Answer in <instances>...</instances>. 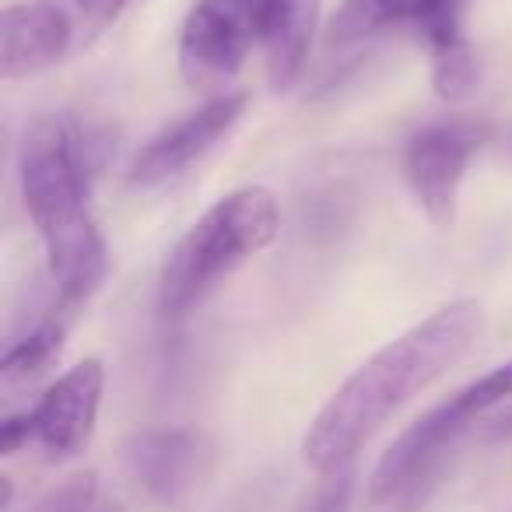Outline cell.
<instances>
[{"label": "cell", "instance_id": "1", "mask_svg": "<svg viewBox=\"0 0 512 512\" xmlns=\"http://www.w3.org/2000/svg\"><path fill=\"white\" fill-rule=\"evenodd\" d=\"M109 134L74 113L39 116L18 141V190L43 242L53 313L71 316L106 278V239L95 225L92 190L106 165Z\"/></svg>", "mask_w": 512, "mask_h": 512}, {"label": "cell", "instance_id": "2", "mask_svg": "<svg viewBox=\"0 0 512 512\" xmlns=\"http://www.w3.org/2000/svg\"><path fill=\"white\" fill-rule=\"evenodd\" d=\"M481 327V306L474 299H456L383 344L337 386L334 397L309 421L302 435L306 467L320 477L355 467L358 453L397 418L400 407L421 397L467 358L481 337Z\"/></svg>", "mask_w": 512, "mask_h": 512}, {"label": "cell", "instance_id": "3", "mask_svg": "<svg viewBox=\"0 0 512 512\" xmlns=\"http://www.w3.org/2000/svg\"><path fill=\"white\" fill-rule=\"evenodd\" d=\"M316 25L320 0H197L179 29V74L193 88H221L264 53L271 85L288 92L306 71Z\"/></svg>", "mask_w": 512, "mask_h": 512}, {"label": "cell", "instance_id": "4", "mask_svg": "<svg viewBox=\"0 0 512 512\" xmlns=\"http://www.w3.org/2000/svg\"><path fill=\"white\" fill-rule=\"evenodd\" d=\"M281 232V207L267 186H239L218 197L165 256L158 274V320L179 330L190 313Z\"/></svg>", "mask_w": 512, "mask_h": 512}, {"label": "cell", "instance_id": "5", "mask_svg": "<svg viewBox=\"0 0 512 512\" xmlns=\"http://www.w3.org/2000/svg\"><path fill=\"white\" fill-rule=\"evenodd\" d=\"M477 0H341L327 22V46L355 53L386 36H411L428 53L432 85L456 102L477 85V60L467 43V15Z\"/></svg>", "mask_w": 512, "mask_h": 512}, {"label": "cell", "instance_id": "6", "mask_svg": "<svg viewBox=\"0 0 512 512\" xmlns=\"http://www.w3.org/2000/svg\"><path fill=\"white\" fill-rule=\"evenodd\" d=\"M509 400H512V358L495 365V369H488L481 379L467 383L463 390H456L442 404H435L432 411H425L414 425H407L390 442V449L379 456L376 470L369 477V502L386 505L393 498L407 495L449 453V446L470 425L484 421L495 407L509 404Z\"/></svg>", "mask_w": 512, "mask_h": 512}, {"label": "cell", "instance_id": "7", "mask_svg": "<svg viewBox=\"0 0 512 512\" xmlns=\"http://www.w3.org/2000/svg\"><path fill=\"white\" fill-rule=\"evenodd\" d=\"M488 137L491 127L484 120H435L407 137L400 179L435 228H453L460 186Z\"/></svg>", "mask_w": 512, "mask_h": 512}, {"label": "cell", "instance_id": "8", "mask_svg": "<svg viewBox=\"0 0 512 512\" xmlns=\"http://www.w3.org/2000/svg\"><path fill=\"white\" fill-rule=\"evenodd\" d=\"M102 393H106V369L99 358L71 365L57 383L46 386L29 411H22L25 446H36L53 463L85 453L99 425Z\"/></svg>", "mask_w": 512, "mask_h": 512}, {"label": "cell", "instance_id": "9", "mask_svg": "<svg viewBox=\"0 0 512 512\" xmlns=\"http://www.w3.org/2000/svg\"><path fill=\"white\" fill-rule=\"evenodd\" d=\"M123 467L151 502L176 509L207 484L214 470V446L197 428H144L123 446Z\"/></svg>", "mask_w": 512, "mask_h": 512}, {"label": "cell", "instance_id": "10", "mask_svg": "<svg viewBox=\"0 0 512 512\" xmlns=\"http://www.w3.org/2000/svg\"><path fill=\"white\" fill-rule=\"evenodd\" d=\"M249 95L246 92H221L207 99L200 109L186 113L183 120L169 123L158 130L148 144L134 155L130 162V186L141 190H155L172 179L186 176L197 162H204L246 116Z\"/></svg>", "mask_w": 512, "mask_h": 512}, {"label": "cell", "instance_id": "11", "mask_svg": "<svg viewBox=\"0 0 512 512\" xmlns=\"http://www.w3.org/2000/svg\"><path fill=\"white\" fill-rule=\"evenodd\" d=\"M78 57L74 32L53 0H18L0 15V78L25 81Z\"/></svg>", "mask_w": 512, "mask_h": 512}, {"label": "cell", "instance_id": "12", "mask_svg": "<svg viewBox=\"0 0 512 512\" xmlns=\"http://www.w3.org/2000/svg\"><path fill=\"white\" fill-rule=\"evenodd\" d=\"M67 334V316L53 313L50 320H43L39 327H32L29 334L15 337L4 351V362H0V379L4 386H25L36 383L46 369L60 358Z\"/></svg>", "mask_w": 512, "mask_h": 512}, {"label": "cell", "instance_id": "13", "mask_svg": "<svg viewBox=\"0 0 512 512\" xmlns=\"http://www.w3.org/2000/svg\"><path fill=\"white\" fill-rule=\"evenodd\" d=\"M74 32V50L85 53L134 8L137 0H53Z\"/></svg>", "mask_w": 512, "mask_h": 512}, {"label": "cell", "instance_id": "14", "mask_svg": "<svg viewBox=\"0 0 512 512\" xmlns=\"http://www.w3.org/2000/svg\"><path fill=\"white\" fill-rule=\"evenodd\" d=\"M36 512H120V505L102 498L95 470H78V474H71L64 484H57V488L39 502Z\"/></svg>", "mask_w": 512, "mask_h": 512}, {"label": "cell", "instance_id": "15", "mask_svg": "<svg viewBox=\"0 0 512 512\" xmlns=\"http://www.w3.org/2000/svg\"><path fill=\"white\" fill-rule=\"evenodd\" d=\"M351 498H355V467H344L323 477L313 495L299 505V512H351Z\"/></svg>", "mask_w": 512, "mask_h": 512}, {"label": "cell", "instance_id": "16", "mask_svg": "<svg viewBox=\"0 0 512 512\" xmlns=\"http://www.w3.org/2000/svg\"><path fill=\"white\" fill-rule=\"evenodd\" d=\"M484 425V439L488 442H512V404H505L498 414H488Z\"/></svg>", "mask_w": 512, "mask_h": 512}, {"label": "cell", "instance_id": "17", "mask_svg": "<svg viewBox=\"0 0 512 512\" xmlns=\"http://www.w3.org/2000/svg\"><path fill=\"white\" fill-rule=\"evenodd\" d=\"M502 151H505V158L512 162V127L505 130V141H502Z\"/></svg>", "mask_w": 512, "mask_h": 512}]
</instances>
